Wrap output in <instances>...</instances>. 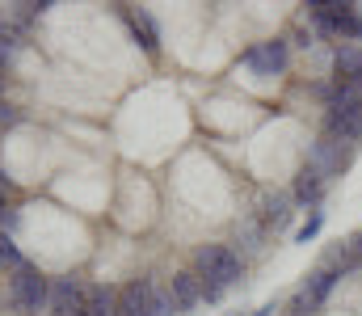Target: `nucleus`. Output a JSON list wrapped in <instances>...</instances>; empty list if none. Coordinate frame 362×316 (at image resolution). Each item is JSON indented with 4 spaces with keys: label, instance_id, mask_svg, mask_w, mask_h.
<instances>
[{
    "label": "nucleus",
    "instance_id": "obj_4",
    "mask_svg": "<svg viewBox=\"0 0 362 316\" xmlns=\"http://www.w3.org/2000/svg\"><path fill=\"white\" fill-rule=\"evenodd\" d=\"M286 59H291V51H286V42H282V38L257 42V47L245 55V64H249L257 76H278V72H286Z\"/></svg>",
    "mask_w": 362,
    "mask_h": 316
},
{
    "label": "nucleus",
    "instance_id": "obj_2",
    "mask_svg": "<svg viewBox=\"0 0 362 316\" xmlns=\"http://www.w3.org/2000/svg\"><path fill=\"white\" fill-rule=\"evenodd\" d=\"M240 253L232 249V245H202L198 253H194V274L202 279V283H215V287H232L236 279H240Z\"/></svg>",
    "mask_w": 362,
    "mask_h": 316
},
{
    "label": "nucleus",
    "instance_id": "obj_14",
    "mask_svg": "<svg viewBox=\"0 0 362 316\" xmlns=\"http://www.w3.org/2000/svg\"><path fill=\"white\" fill-rule=\"evenodd\" d=\"M173 312H177V308H173V295L152 283V316H173Z\"/></svg>",
    "mask_w": 362,
    "mask_h": 316
},
{
    "label": "nucleus",
    "instance_id": "obj_11",
    "mask_svg": "<svg viewBox=\"0 0 362 316\" xmlns=\"http://www.w3.org/2000/svg\"><path fill=\"white\" fill-rule=\"evenodd\" d=\"M320 190H325L320 173H316L312 165H303V169H299V177H295V199H299L303 207H312V203H320Z\"/></svg>",
    "mask_w": 362,
    "mask_h": 316
},
{
    "label": "nucleus",
    "instance_id": "obj_3",
    "mask_svg": "<svg viewBox=\"0 0 362 316\" xmlns=\"http://www.w3.org/2000/svg\"><path fill=\"white\" fill-rule=\"evenodd\" d=\"M51 316H85L89 308V287L81 279H51Z\"/></svg>",
    "mask_w": 362,
    "mask_h": 316
},
{
    "label": "nucleus",
    "instance_id": "obj_7",
    "mask_svg": "<svg viewBox=\"0 0 362 316\" xmlns=\"http://www.w3.org/2000/svg\"><path fill=\"white\" fill-rule=\"evenodd\" d=\"M118 312L122 316H152V279H135L118 291Z\"/></svg>",
    "mask_w": 362,
    "mask_h": 316
},
{
    "label": "nucleus",
    "instance_id": "obj_8",
    "mask_svg": "<svg viewBox=\"0 0 362 316\" xmlns=\"http://www.w3.org/2000/svg\"><path fill=\"white\" fill-rule=\"evenodd\" d=\"M333 81L337 85H362V47H337V55H333Z\"/></svg>",
    "mask_w": 362,
    "mask_h": 316
},
{
    "label": "nucleus",
    "instance_id": "obj_13",
    "mask_svg": "<svg viewBox=\"0 0 362 316\" xmlns=\"http://www.w3.org/2000/svg\"><path fill=\"white\" fill-rule=\"evenodd\" d=\"M333 283H337V270H320V274H312V283H308L299 295H303L308 304H320V300L333 291Z\"/></svg>",
    "mask_w": 362,
    "mask_h": 316
},
{
    "label": "nucleus",
    "instance_id": "obj_21",
    "mask_svg": "<svg viewBox=\"0 0 362 316\" xmlns=\"http://www.w3.org/2000/svg\"><path fill=\"white\" fill-rule=\"evenodd\" d=\"M358 245H362V236H358Z\"/></svg>",
    "mask_w": 362,
    "mask_h": 316
},
{
    "label": "nucleus",
    "instance_id": "obj_16",
    "mask_svg": "<svg viewBox=\"0 0 362 316\" xmlns=\"http://www.w3.org/2000/svg\"><path fill=\"white\" fill-rule=\"evenodd\" d=\"M21 122V110L8 102H0V131H8V127H17Z\"/></svg>",
    "mask_w": 362,
    "mask_h": 316
},
{
    "label": "nucleus",
    "instance_id": "obj_19",
    "mask_svg": "<svg viewBox=\"0 0 362 316\" xmlns=\"http://www.w3.org/2000/svg\"><path fill=\"white\" fill-rule=\"evenodd\" d=\"M0 102H4V72H0Z\"/></svg>",
    "mask_w": 362,
    "mask_h": 316
},
{
    "label": "nucleus",
    "instance_id": "obj_1",
    "mask_svg": "<svg viewBox=\"0 0 362 316\" xmlns=\"http://www.w3.org/2000/svg\"><path fill=\"white\" fill-rule=\"evenodd\" d=\"M8 304L17 316H38L51 304V279L38 266H25L17 274H8Z\"/></svg>",
    "mask_w": 362,
    "mask_h": 316
},
{
    "label": "nucleus",
    "instance_id": "obj_9",
    "mask_svg": "<svg viewBox=\"0 0 362 316\" xmlns=\"http://www.w3.org/2000/svg\"><path fill=\"white\" fill-rule=\"evenodd\" d=\"M325 135H333V139H341V144H358L362 139V114H350V110H329V127H325Z\"/></svg>",
    "mask_w": 362,
    "mask_h": 316
},
{
    "label": "nucleus",
    "instance_id": "obj_12",
    "mask_svg": "<svg viewBox=\"0 0 362 316\" xmlns=\"http://www.w3.org/2000/svg\"><path fill=\"white\" fill-rule=\"evenodd\" d=\"M329 110H350V114H362V85H337L329 93Z\"/></svg>",
    "mask_w": 362,
    "mask_h": 316
},
{
    "label": "nucleus",
    "instance_id": "obj_20",
    "mask_svg": "<svg viewBox=\"0 0 362 316\" xmlns=\"http://www.w3.org/2000/svg\"><path fill=\"white\" fill-rule=\"evenodd\" d=\"M0 186H8V177H4V169H0Z\"/></svg>",
    "mask_w": 362,
    "mask_h": 316
},
{
    "label": "nucleus",
    "instance_id": "obj_6",
    "mask_svg": "<svg viewBox=\"0 0 362 316\" xmlns=\"http://www.w3.org/2000/svg\"><path fill=\"white\" fill-rule=\"evenodd\" d=\"M169 295H173V308H177V312H194V308L202 304V279H198L194 270H177V274L169 279Z\"/></svg>",
    "mask_w": 362,
    "mask_h": 316
},
{
    "label": "nucleus",
    "instance_id": "obj_17",
    "mask_svg": "<svg viewBox=\"0 0 362 316\" xmlns=\"http://www.w3.org/2000/svg\"><path fill=\"white\" fill-rule=\"evenodd\" d=\"M21 42H13V38H0V72L8 68V59H13V51H17Z\"/></svg>",
    "mask_w": 362,
    "mask_h": 316
},
{
    "label": "nucleus",
    "instance_id": "obj_18",
    "mask_svg": "<svg viewBox=\"0 0 362 316\" xmlns=\"http://www.w3.org/2000/svg\"><path fill=\"white\" fill-rule=\"evenodd\" d=\"M266 215H270L274 223H282V219H286V199H282V194H278V199H270V211H266Z\"/></svg>",
    "mask_w": 362,
    "mask_h": 316
},
{
    "label": "nucleus",
    "instance_id": "obj_10",
    "mask_svg": "<svg viewBox=\"0 0 362 316\" xmlns=\"http://www.w3.org/2000/svg\"><path fill=\"white\" fill-rule=\"evenodd\" d=\"M85 316H122L118 312V291L105 287V283L89 287V308H85Z\"/></svg>",
    "mask_w": 362,
    "mask_h": 316
},
{
    "label": "nucleus",
    "instance_id": "obj_15",
    "mask_svg": "<svg viewBox=\"0 0 362 316\" xmlns=\"http://www.w3.org/2000/svg\"><path fill=\"white\" fill-rule=\"evenodd\" d=\"M320 223H325V219H320V215H308V223H303V228H299V232H295V240H299V245H308V240H312V236H316V232H320Z\"/></svg>",
    "mask_w": 362,
    "mask_h": 316
},
{
    "label": "nucleus",
    "instance_id": "obj_5",
    "mask_svg": "<svg viewBox=\"0 0 362 316\" xmlns=\"http://www.w3.org/2000/svg\"><path fill=\"white\" fill-rule=\"evenodd\" d=\"M118 13H122V21H127L131 38L139 42V51H144V55H160V34H156L152 17H148L144 8H131V4H118Z\"/></svg>",
    "mask_w": 362,
    "mask_h": 316
}]
</instances>
